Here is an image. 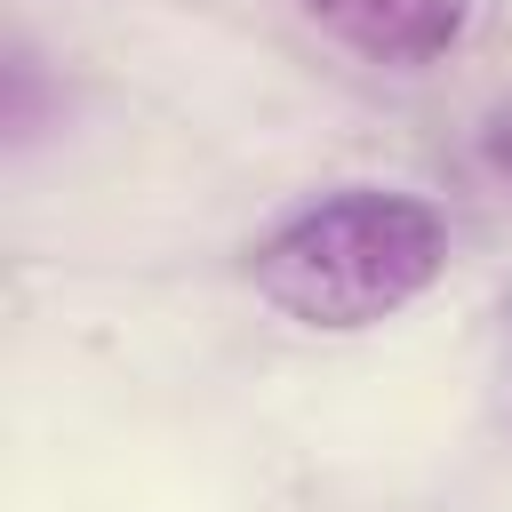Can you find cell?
I'll use <instances>...</instances> for the list:
<instances>
[{"mask_svg":"<svg viewBox=\"0 0 512 512\" xmlns=\"http://www.w3.org/2000/svg\"><path fill=\"white\" fill-rule=\"evenodd\" d=\"M440 272H448V216L400 184L320 192L312 208L280 216L248 256L256 296L280 320L320 328V336L384 328L392 312L432 296Z\"/></svg>","mask_w":512,"mask_h":512,"instance_id":"obj_1","label":"cell"},{"mask_svg":"<svg viewBox=\"0 0 512 512\" xmlns=\"http://www.w3.org/2000/svg\"><path fill=\"white\" fill-rule=\"evenodd\" d=\"M336 48L368 56V64H432L464 40L472 0H296Z\"/></svg>","mask_w":512,"mask_h":512,"instance_id":"obj_2","label":"cell"},{"mask_svg":"<svg viewBox=\"0 0 512 512\" xmlns=\"http://www.w3.org/2000/svg\"><path fill=\"white\" fill-rule=\"evenodd\" d=\"M488 160H496V168H504V176H512V112H504V120H496V128H488Z\"/></svg>","mask_w":512,"mask_h":512,"instance_id":"obj_3","label":"cell"}]
</instances>
